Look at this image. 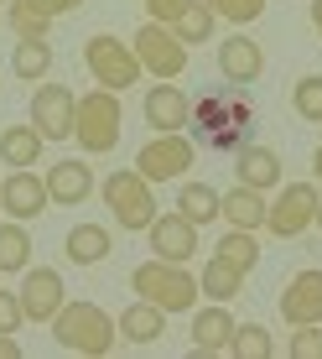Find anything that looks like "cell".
Segmentation results:
<instances>
[{
    "label": "cell",
    "instance_id": "1",
    "mask_svg": "<svg viewBox=\"0 0 322 359\" xmlns=\"http://www.w3.org/2000/svg\"><path fill=\"white\" fill-rule=\"evenodd\" d=\"M188 126L197 135L192 146H203V151H214V156L244 151V146L255 141V104H250V94H244V83H218V89H208L192 104Z\"/></svg>",
    "mask_w": 322,
    "mask_h": 359
},
{
    "label": "cell",
    "instance_id": "2",
    "mask_svg": "<svg viewBox=\"0 0 322 359\" xmlns=\"http://www.w3.org/2000/svg\"><path fill=\"white\" fill-rule=\"evenodd\" d=\"M115 318L94 302H63V313L52 318V339L63 344L68 354H83V359H104L115 349Z\"/></svg>",
    "mask_w": 322,
    "mask_h": 359
},
{
    "label": "cell",
    "instance_id": "3",
    "mask_svg": "<svg viewBox=\"0 0 322 359\" xmlns=\"http://www.w3.org/2000/svg\"><path fill=\"white\" fill-rule=\"evenodd\" d=\"M130 292H141L161 313H188L197 302V276L182 271V261H146L130 271Z\"/></svg>",
    "mask_w": 322,
    "mask_h": 359
},
{
    "label": "cell",
    "instance_id": "4",
    "mask_svg": "<svg viewBox=\"0 0 322 359\" xmlns=\"http://www.w3.org/2000/svg\"><path fill=\"white\" fill-rule=\"evenodd\" d=\"M120 126H125V109H120V94L109 89H94L78 99V126H73V135H78V146L89 156H104L120 146Z\"/></svg>",
    "mask_w": 322,
    "mask_h": 359
},
{
    "label": "cell",
    "instance_id": "5",
    "mask_svg": "<svg viewBox=\"0 0 322 359\" xmlns=\"http://www.w3.org/2000/svg\"><path fill=\"white\" fill-rule=\"evenodd\" d=\"M83 63H89V73L99 79V89L109 94H125L135 79H141V57H135V47H125L120 36H89L83 42Z\"/></svg>",
    "mask_w": 322,
    "mask_h": 359
},
{
    "label": "cell",
    "instance_id": "6",
    "mask_svg": "<svg viewBox=\"0 0 322 359\" xmlns=\"http://www.w3.org/2000/svg\"><path fill=\"white\" fill-rule=\"evenodd\" d=\"M99 193H104L109 214L120 219V229H151L156 198H151V182H146L141 172H115V177H104Z\"/></svg>",
    "mask_w": 322,
    "mask_h": 359
},
{
    "label": "cell",
    "instance_id": "7",
    "mask_svg": "<svg viewBox=\"0 0 322 359\" xmlns=\"http://www.w3.org/2000/svg\"><path fill=\"white\" fill-rule=\"evenodd\" d=\"M317 203H322V198H317L312 182H286L276 203H265V229L276 234V240H296L302 229H312Z\"/></svg>",
    "mask_w": 322,
    "mask_h": 359
},
{
    "label": "cell",
    "instance_id": "8",
    "mask_svg": "<svg viewBox=\"0 0 322 359\" xmlns=\"http://www.w3.org/2000/svg\"><path fill=\"white\" fill-rule=\"evenodd\" d=\"M135 57H141L146 73H156L161 83L177 79L182 68H188V42H177V32L161 27V21H146L141 32H135Z\"/></svg>",
    "mask_w": 322,
    "mask_h": 359
},
{
    "label": "cell",
    "instance_id": "9",
    "mask_svg": "<svg viewBox=\"0 0 322 359\" xmlns=\"http://www.w3.org/2000/svg\"><path fill=\"white\" fill-rule=\"evenodd\" d=\"M192 156H197V146L182 130H172V135H156V141H146L141 151H135V172H141L146 182H172V177H182V172L192 167Z\"/></svg>",
    "mask_w": 322,
    "mask_h": 359
},
{
    "label": "cell",
    "instance_id": "10",
    "mask_svg": "<svg viewBox=\"0 0 322 359\" xmlns=\"http://www.w3.org/2000/svg\"><path fill=\"white\" fill-rule=\"evenodd\" d=\"M31 126L42 130V141H68L78 126V94L63 83H42L31 99Z\"/></svg>",
    "mask_w": 322,
    "mask_h": 359
},
{
    "label": "cell",
    "instance_id": "11",
    "mask_svg": "<svg viewBox=\"0 0 322 359\" xmlns=\"http://www.w3.org/2000/svg\"><path fill=\"white\" fill-rule=\"evenodd\" d=\"M21 313L31 318V323H52L57 313H63V276H57L52 266H36V271H27V281H21Z\"/></svg>",
    "mask_w": 322,
    "mask_h": 359
},
{
    "label": "cell",
    "instance_id": "12",
    "mask_svg": "<svg viewBox=\"0 0 322 359\" xmlns=\"http://www.w3.org/2000/svg\"><path fill=\"white\" fill-rule=\"evenodd\" d=\"M281 318H286L291 328L322 323V271L317 266L296 271V276L286 281V292H281Z\"/></svg>",
    "mask_w": 322,
    "mask_h": 359
},
{
    "label": "cell",
    "instance_id": "13",
    "mask_svg": "<svg viewBox=\"0 0 322 359\" xmlns=\"http://www.w3.org/2000/svg\"><path fill=\"white\" fill-rule=\"evenodd\" d=\"M151 250H156V261H192L197 255V224L192 219H182V214H161L151 219Z\"/></svg>",
    "mask_w": 322,
    "mask_h": 359
},
{
    "label": "cell",
    "instance_id": "14",
    "mask_svg": "<svg viewBox=\"0 0 322 359\" xmlns=\"http://www.w3.org/2000/svg\"><path fill=\"white\" fill-rule=\"evenodd\" d=\"M0 203H6L10 219H21V224H27V219H36L47 203H52V198H47V177H36V172H27V167L10 172V177L0 182Z\"/></svg>",
    "mask_w": 322,
    "mask_h": 359
},
{
    "label": "cell",
    "instance_id": "15",
    "mask_svg": "<svg viewBox=\"0 0 322 359\" xmlns=\"http://www.w3.org/2000/svg\"><path fill=\"white\" fill-rule=\"evenodd\" d=\"M218 73H224L229 83H255L260 73H265V53H260V42L250 36H229L224 47H218Z\"/></svg>",
    "mask_w": 322,
    "mask_h": 359
},
{
    "label": "cell",
    "instance_id": "16",
    "mask_svg": "<svg viewBox=\"0 0 322 359\" xmlns=\"http://www.w3.org/2000/svg\"><path fill=\"white\" fill-rule=\"evenodd\" d=\"M94 193V172L83 167V162H57V167H47V198H52L57 208H78L83 198Z\"/></svg>",
    "mask_w": 322,
    "mask_h": 359
},
{
    "label": "cell",
    "instance_id": "17",
    "mask_svg": "<svg viewBox=\"0 0 322 359\" xmlns=\"http://www.w3.org/2000/svg\"><path fill=\"white\" fill-rule=\"evenodd\" d=\"M188 115H192V104L182 99L177 83H156V89H146V126H156L161 135L182 130V126H188Z\"/></svg>",
    "mask_w": 322,
    "mask_h": 359
},
{
    "label": "cell",
    "instance_id": "18",
    "mask_svg": "<svg viewBox=\"0 0 322 359\" xmlns=\"http://www.w3.org/2000/svg\"><path fill=\"white\" fill-rule=\"evenodd\" d=\"M234 172H239V182L244 188H255V193H265V188H276L281 182V156L270 151V146H244V151H234Z\"/></svg>",
    "mask_w": 322,
    "mask_h": 359
},
{
    "label": "cell",
    "instance_id": "19",
    "mask_svg": "<svg viewBox=\"0 0 322 359\" xmlns=\"http://www.w3.org/2000/svg\"><path fill=\"white\" fill-rule=\"evenodd\" d=\"M234 318H229V307H208V313H197L192 318V354H229V344H234Z\"/></svg>",
    "mask_w": 322,
    "mask_h": 359
},
{
    "label": "cell",
    "instance_id": "20",
    "mask_svg": "<svg viewBox=\"0 0 322 359\" xmlns=\"http://www.w3.org/2000/svg\"><path fill=\"white\" fill-rule=\"evenodd\" d=\"M218 214H224L234 229H250V234H255L260 224H265V198L239 182V188H229L224 198H218Z\"/></svg>",
    "mask_w": 322,
    "mask_h": 359
},
{
    "label": "cell",
    "instance_id": "21",
    "mask_svg": "<svg viewBox=\"0 0 322 359\" xmlns=\"http://www.w3.org/2000/svg\"><path fill=\"white\" fill-rule=\"evenodd\" d=\"M42 130H36V126H6V130H0V162H6V167H36V156H42Z\"/></svg>",
    "mask_w": 322,
    "mask_h": 359
},
{
    "label": "cell",
    "instance_id": "22",
    "mask_svg": "<svg viewBox=\"0 0 322 359\" xmlns=\"http://www.w3.org/2000/svg\"><path fill=\"white\" fill-rule=\"evenodd\" d=\"M120 333H125L130 344H156L161 333H167V313H161L156 302H135V307H125V313H120V323H115Z\"/></svg>",
    "mask_w": 322,
    "mask_h": 359
},
{
    "label": "cell",
    "instance_id": "23",
    "mask_svg": "<svg viewBox=\"0 0 322 359\" xmlns=\"http://www.w3.org/2000/svg\"><path fill=\"white\" fill-rule=\"evenodd\" d=\"M244 276H250V271H239L234 261L214 255V261L203 266V281H197V292H208L214 302H229V297H239V292H244Z\"/></svg>",
    "mask_w": 322,
    "mask_h": 359
},
{
    "label": "cell",
    "instance_id": "24",
    "mask_svg": "<svg viewBox=\"0 0 322 359\" xmlns=\"http://www.w3.org/2000/svg\"><path fill=\"white\" fill-rule=\"evenodd\" d=\"M109 255V229L104 224H78L68 234V261L73 266H99Z\"/></svg>",
    "mask_w": 322,
    "mask_h": 359
},
{
    "label": "cell",
    "instance_id": "25",
    "mask_svg": "<svg viewBox=\"0 0 322 359\" xmlns=\"http://www.w3.org/2000/svg\"><path fill=\"white\" fill-rule=\"evenodd\" d=\"M218 198H224V193H214L208 182H182V193H177V214H182V219H192V224H208V219H218Z\"/></svg>",
    "mask_w": 322,
    "mask_h": 359
},
{
    "label": "cell",
    "instance_id": "26",
    "mask_svg": "<svg viewBox=\"0 0 322 359\" xmlns=\"http://www.w3.org/2000/svg\"><path fill=\"white\" fill-rule=\"evenodd\" d=\"M47 68H52V42H16V53H10V73H16L21 83L47 79Z\"/></svg>",
    "mask_w": 322,
    "mask_h": 359
},
{
    "label": "cell",
    "instance_id": "27",
    "mask_svg": "<svg viewBox=\"0 0 322 359\" xmlns=\"http://www.w3.org/2000/svg\"><path fill=\"white\" fill-rule=\"evenodd\" d=\"M172 32H177V42H208V36H214V11H208V0H188V11L172 21Z\"/></svg>",
    "mask_w": 322,
    "mask_h": 359
},
{
    "label": "cell",
    "instance_id": "28",
    "mask_svg": "<svg viewBox=\"0 0 322 359\" xmlns=\"http://www.w3.org/2000/svg\"><path fill=\"white\" fill-rule=\"evenodd\" d=\"M31 261V234L21 224H0V271H27Z\"/></svg>",
    "mask_w": 322,
    "mask_h": 359
},
{
    "label": "cell",
    "instance_id": "29",
    "mask_svg": "<svg viewBox=\"0 0 322 359\" xmlns=\"http://www.w3.org/2000/svg\"><path fill=\"white\" fill-rule=\"evenodd\" d=\"M214 255L234 261L239 271H255V261H260V245H255V234H250V229H229L224 240H218V250H214Z\"/></svg>",
    "mask_w": 322,
    "mask_h": 359
},
{
    "label": "cell",
    "instance_id": "30",
    "mask_svg": "<svg viewBox=\"0 0 322 359\" xmlns=\"http://www.w3.org/2000/svg\"><path fill=\"white\" fill-rule=\"evenodd\" d=\"M229 354H239V359H270V354H276V344H270V333L260 323H244V328H234Z\"/></svg>",
    "mask_w": 322,
    "mask_h": 359
},
{
    "label": "cell",
    "instance_id": "31",
    "mask_svg": "<svg viewBox=\"0 0 322 359\" xmlns=\"http://www.w3.org/2000/svg\"><path fill=\"white\" fill-rule=\"evenodd\" d=\"M291 104L302 120H312V126H322V73H307L302 83L291 89Z\"/></svg>",
    "mask_w": 322,
    "mask_h": 359
},
{
    "label": "cell",
    "instance_id": "32",
    "mask_svg": "<svg viewBox=\"0 0 322 359\" xmlns=\"http://www.w3.org/2000/svg\"><path fill=\"white\" fill-rule=\"evenodd\" d=\"M208 11H214V16H224V21H255L260 11H265V0H208Z\"/></svg>",
    "mask_w": 322,
    "mask_h": 359
},
{
    "label": "cell",
    "instance_id": "33",
    "mask_svg": "<svg viewBox=\"0 0 322 359\" xmlns=\"http://www.w3.org/2000/svg\"><path fill=\"white\" fill-rule=\"evenodd\" d=\"M291 359H322V328L302 323V333L291 339Z\"/></svg>",
    "mask_w": 322,
    "mask_h": 359
},
{
    "label": "cell",
    "instance_id": "34",
    "mask_svg": "<svg viewBox=\"0 0 322 359\" xmlns=\"http://www.w3.org/2000/svg\"><path fill=\"white\" fill-rule=\"evenodd\" d=\"M21 318H27V313H21V297L16 292H0V333H16Z\"/></svg>",
    "mask_w": 322,
    "mask_h": 359
},
{
    "label": "cell",
    "instance_id": "35",
    "mask_svg": "<svg viewBox=\"0 0 322 359\" xmlns=\"http://www.w3.org/2000/svg\"><path fill=\"white\" fill-rule=\"evenodd\" d=\"M146 11H151V21H161V27H172V21L188 11V0H146Z\"/></svg>",
    "mask_w": 322,
    "mask_h": 359
},
{
    "label": "cell",
    "instance_id": "36",
    "mask_svg": "<svg viewBox=\"0 0 322 359\" xmlns=\"http://www.w3.org/2000/svg\"><path fill=\"white\" fill-rule=\"evenodd\" d=\"M31 6H36V11H42V16H47V21H57V16H68V11H78V6H83V0H31Z\"/></svg>",
    "mask_w": 322,
    "mask_h": 359
},
{
    "label": "cell",
    "instance_id": "37",
    "mask_svg": "<svg viewBox=\"0 0 322 359\" xmlns=\"http://www.w3.org/2000/svg\"><path fill=\"white\" fill-rule=\"evenodd\" d=\"M0 359H21V344L10 333H0Z\"/></svg>",
    "mask_w": 322,
    "mask_h": 359
},
{
    "label": "cell",
    "instance_id": "38",
    "mask_svg": "<svg viewBox=\"0 0 322 359\" xmlns=\"http://www.w3.org/2000/svg\"><path fill=\"white\" fill-rule=\"evenodd\" d=\"M312 27H317V36H322V0H312Z\"/></svg>",
    "mask_w": 322,
    "mask_h": 359
},
{
    "label": "cell",
    "instance_id": "39",
    "mask_svg": "<svg viewBox=\"0 0 322 359\" xmlns=\"http://www.w3.org/2000/svg\"><path fill=\"white\" fill-rule=\"evenodd\" d=\"M312 172H317V182H322V146H317V156H312Z\"/></svg>",
    "mask_w": 322,
    "mask_h": 359
},
{
    "label": "cell",
    "instance_id": "40",
    "mask_svg": "<svg viewBox=\"0 0 322 359\" xmlns=\"http://www.w3.org/2000/svg\"><path fill=\"white\" fill-rule=\"evenodd\" d=\"M312 224H317V229H322V203H317V219H312Z\"/></svg>",
    "mask_w": 322,
    "mask_h": 359
},
{
    "label": "cell",
    "instance_id": "41",
    "mask_svg": "<svg viewBox=\"0 0 322 359\" xmlns=\"http://www.w3.org/2000/svg\"><path fill=\"white\" fill-rule=\"evenodd\" d=\"M0 208H6V203H0Z\"/></svg>",
    "mask_w": 322,
    "mask_h": 359
}]
</instances>
